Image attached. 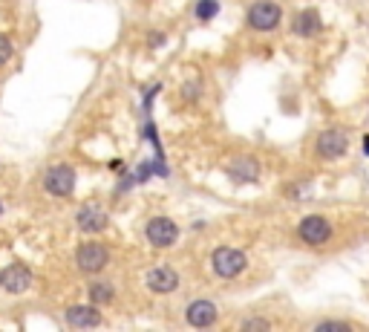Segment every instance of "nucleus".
<instances>
[{
  "label": "nucleus",
  "instance_id": "obj_1",
  "mask_svg": "<svg viewBox=\"0 0 369 332\" xmlns=\"http://www.w3.org/2000/svg\"><path fill=\"white\" fill-rule=\"evenodd\" d=\"M245 266H249V257H245L239 249L219 246V249H214V254H211V269H214L216 277L231 280V277H237Z\"/></svg>",
  "mask_w": 369,
  "mask_h": 332
},
{
  "label": "nucleus",
  "instance_id": "obj_2",
  "mask_svg": "<svg viewBox=\"0 0 369 332\" xmlns=\"http://www.w3.org/2000/svg\"><path fill=\"white\" fill-rule=\"evenodd\" d=\"M43 191L49 197H72L76 191V168L72 165H53L46 174H43Z\"/></svg>",
  "mask_w": 369,
  "mask_h": 332
},
{
  "label": "nucleus",
  "instance_id": "obj_3",
  "mask_svg": "<svg viewBox=\"0 0 369 332\" xmlns=\"http://www.w3.org/2000/svg\"><path fill=\"white\" fill-rule=\"evenodd\" d=\"M144 237L153 249H170L179 240V226L170 217H153L151 223L144 226Z\"/></svg>",
  "mask_w": 369,
  "mask_h": 332
},
{
  "label": "nucleus",
  "instance_id": "obj_4",
  "mask_svg": "<svg viewBox=\"0 0 369 332\" xmlns=\"http://www.w3.org/2000/svg\"><path fill=\"white\" fill-rule=\"evenodd\" d=\"M280 18H283V9L277 4H272V0H257L249 9V27L257 32H272L280 27Z\"/></svg>",
  "mask_w": 369,
  "mask_h": 332
},
{
  "label": "nucleus",
  "instance_id": "obj_5",
  "mask_svg": "<svg viewBox=\"0 0 369 332\" xmlns=\"http://www.w3.org/2000/svg\"><path fill=\"white\" fill-rule=\"evenodd\" d=\"M298 234L306 246H326L332 240V223L321 214H309L300 220L298 226Z\"/></svg>",
  "mask_w": 369,
  "mask_h": 332
},
{
  "label": "nucleus",
  "instance_id": "obj_6",
  "mask_svg": "<svg viewBox=\"0 0 369 332\" xmlns=\"http://www.w3.org/2000/svg\"><path fill=\"white\" fill-rule=\"evenodd\" d=\"M314 151H317L321 159H340V156H347V151H349V136L343 133L340 127H329V130H323L321 136H317Z\"/></svg>",
  "mask_w": 369,
  "mask_h": 332
},
{
  "label": "nucleus",
  "instance_id": "obj_7",
  "mask_svg": "<svg viewBox=\"0 0 369 332\" xmlns=\"http://www.w3.org/2000/svg\"><path fill=\"white\" fill-rule=\"evenodd\" d=\"M76 263H78L81 272L95 275V272H102V269L110 263V251H107L102 243H84V246H78V251H76Z\"/></svg>",
  "mask_w": 369,
  "mask_h": 332
},
{
  "label": "nucleus",
  "instance_id": "obj_8",
  "mask_svg": "<svg viewBox=\"0 0 369 332\" xmlns=\"http://www.w3.org/2000/svg\"><path fill=\"white\" fill-rule=\"evenodd\" d=\"M0 286L4 292H12V295H20L32 286V269L23 266V263H12L0 272Z\"/></svg>",
  "mask_w": 369,
  "mask_h": 332
},
{
  "label": "nucleus",
  "instance_id": "obj_9",
  "mask_svg": "<svg viewBox=\"0 0 369 332\" xmlns=\"http://www.w3.org/2000/svg\"><path fill=\"white\" fill-rule=\"evenodd\" d=\"M144 283H147V289H151L153 295H170V292L179 289V275L170 266H156V269L147 272Z\"/></svg>",
  "mask_w": 369,
  "mask_h": 332
},
{
  "label": "nucleus",
  "instance_id": "obj_10",
  "mask_svg": "<svg viewBox=\"0 0 369 332\" xmlns=\"http://www.w3.org/2000/svg\"><path fill=\"white\" fill-rule=\"evenodd\" d=\"M67 324L72 329H92V326L104 324V315L90 303H76V306H69L67 310Z\"/></svg>",
  "mask_w": 369,
  "mask_h": 332
},
{
  "label": "nucleus",
  "instance_id": "obj_11",
  "mask_svg": "<svg viewBox=\"0 0 369 332\" xmlns=\"http://www.w3.org/2000/svg\"><path fill=\"white\" fill-rule=\"evenodd\" d=\"M185 321H188L190 326H196V329L211 326V324L216 321V303H214V300H205V298L190 300L188 310H185Z\"/></svg>",
  "mask_w": 369,
  "mask_h": 332
},
{
  "label": "nucleus",
  "instance_id": "obj_12",
  "mask_svg": "<svg viewBox=\"0 0 369 332\" xmlns=\"http://www.w3.org/2000/svg\"><path fill=\"white\" fill-rule=\"evenodd\" d=\"M76 223L84 234H98V231H104L107 228V211L104 208H98V205H81L78 208V214H76Z\"/></svg>",
  "mask_w": 369,
  "mask_h": 332
},
{
  "label": "nucleus",
  "instance_id": "obj_13",
  "mask_svg": "<svg viewBox=\"0 0 369 332\" xmlns=\"http://www.w3.org/2000/svg\"><path fill=\"white\" fill-rule=\"evenodd\" d=\"M228 177L237 179V182H254L260 177V162L251 159V156H242V159L228 165Z\"/></svg>",
  "mask_w": 369,
  "mask_h": 332
},
{
  "label": "nucleus",
  "instance_id": "obj_14",
  "mask_svg": "<svg viewBox=\"0 0 369 332\" xmlns=\"http://www.w3.org/2000/svg\"><path fill=\"white\" fill-rule=\"evenodd\" d=\"M323 29V20L321 15H317V9H303L298 18H294V32H298L300 38H312Z\"/></svg>",
  "mask_w": 369,
  "mask_h": 332
},
{
  "label": "nucleus",
  "instance_id": "obj_15",
  "mask_svg": "<svg viewBox=\"0 0 369 332\" xmlns=\"http://www.w3.org/2000/svg\"><path fill=\"white\" fill-rule=\"evenodd\" d=\"M113 283H107V280H95V283H90V298H92V303L98 306V303H110L113 300Z\"/></svg>",
  "mask_w": 369,
  "mask_h": 332
},
{
  "label": "nucleus",
  "instance_id": "obj_16",
  "mask_svg": "<svg viewBox=\"0 0 369 332\" xmlns=\"http://www.w3.org/2000/svg\"><path fill=\"white\" fill-rule=\"evenodd\" d=\"M196 18H200V20H211L216 12H219V4H216V0H196Z\"/></svg>",
  "mask_w": 369,
  "mask_h": 332
},
{
  "label": "nucleus",
  "instance_id": "obj_17",
  "mask_svg": "<svg viewBox=\"0 0 369 332\" xmlns=\"http://www.w3.org/2000/svg\"><path fill=\"white\" fill-rule=\"evenodd\" d=\"M314 329L317 332H349L352 324H347V321H323V324H317Z\"/></svg>",
  "mask_w": 369,
  "mask_h": 332
},
{
  "label": "nucleus",
  "instance_id": "obj_18",
  "mask_svg": "<svg viewBox=\"0 0 369 332\" xmlns=\"http://www.w3.org/2000/svg\"><path fill=\"white\" fill-rule=\"evenodd\" d=\"M9 58H12V43H9V38L0 35V67H4Z\"/></svg>",
  "mask_w": 369,
  "mask_h": 332
},
{
  "label": "nucleus",
  "instance_id": "obj_19",
  "mask_svg": "<svg viewBox=\"0 0 369 332\" xmlns=\"http://www.w3.org/2000/svg\"><path fill=\"white\" fill-rule=\"evenodd\" d=\"M272 324L263 321V318H254V321H242V329H268Z\"/></svg>",
  "mask_w": 369,
  "mask_h": 332
}]
</instances>
